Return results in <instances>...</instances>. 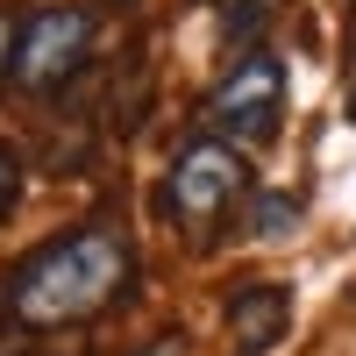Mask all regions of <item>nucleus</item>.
<instances>
[{"label": "nucleus", "instance_id": "0eeeda50", "mask_svg": "<svg viewBox=\"0 0 356 356\" xmlns=\"http://www.w3.org/2000/svg\"><path fill=\"white\" fill-rule=\"evenodd\" d=\"M221 22H228V43H250V36H257V22H264V8H257V0H228Z\"/></svg>", "mask_w": 356, "mask_h": 356}, {"label": "nucleus", "instance_id": "1a4fd4ad", "mask_svg": "<svg viewBox=\"0 0 356 356\" xmlns=\"http://www.w3.org/2000/svg\"><path fill=\"white\" fill-rule=\"evenodd\" d=\"M15 29H22V22H8V15H0V72L15 65Z\"/></svg>", "mask_w": 356, "mask_h": 356}, {"label": "nucleus", "instance_id": "39448f33", "mask_svg": "<svg viewBox=\"0 0 356 356\" xmlns=\"http://www.w3.org/2000/svg\"><path fill=\"white\" fill-rule=\"evenodd\" d=\"M292 328V292L285 285H243L228 300V349L235 356H264V349H278Z\"/></svg>", "mask_w": 356, "mask_h": 356}, {"label": "nucleus", "instance_id": "9d476101", "mask_svg": "<svg viewBox=\"0 0 356 356\" xmlns=\"http://www.w3.org/2000/svg\"><path fill=\"white\" fill-rule=\"evenodd\" d=\"M342 107H349V122H356V57H349V72H342Z\"/></svg>", "mask_w": 356, "mask_h": 356}, {"label": "nucleus", "instance_id": "f257e3e1", "mask_svg": "<svg viewBox=\"0 0 356 356\" xmlns=\"http://www.w3.org/2000/svg\"><path fill=\"white\" fill-rule=\"evenodd\" d=\"M129 285H136V243L107 221H86L57 243H43L36 257H22V271L8 278V321H22L29 335L86 328Z\"/></svg>", "mask_w": 356, "mask_h": 356}, {"label": "nucleus", "instance_id": "6e6552de", "mask_svg": "<svg viewBox=\"0 0 356 356\" xmlns=\"http://www.w3.org/2000/svg\"><path fill=\"white\" fill-rule=\"evenodd\" d=\"M15 200H22V164H15V150H0V221L15 214Z\"/></svg>", "mask_w": 356, "mask_h": 356}, {"label": "nucleus", "instance_id": "20e7f679", "mask_svg": "<svg viewBox=\"0 0 356 356\" xmlns=\"http://www.w3.org/2000/svg\"><path fill=\"white\" fill-rule=\"evenodd\" d=\"M93 57V15L86 8H36L22 29H15V86L22 93H57L72 86Z\"/></svg>", "mask_w": 356, "mask_h": 356}, {"label": "nucleus", "instance_id": "423d86ee", "mask_svg": "<svg viewBox=\"0 0 356 356\" xmlns=\"http://www.w3.org/2000/svg\"><path fill=\"white\" fill-rule=\"evenodd\" d=\"M300 228V193H257L250 200V235H285Z\"/></svg>", "mask_w": 356, "mask_h": 356}, {"label": "nucleus", "instance_id": "f03ea898", "mask_svg": "<svg viewBox=\"0 0 356 356\" xmlns=\"http://www.w3.org/2000/svg\"><path fill=\"white\" fill-rule=\"evenodd\" d=\"M243 193H250V157L221 136H193L164 171V214L186 235H207L221 214H235Z\"/></svg>", "mask_w": 356, "mask_h": 356}, {"label": "nucleus", "instance_id": "7ed1b4c3", "mask_svg": "<svg viewBox=\"0 0 356 356\" xmlns=\"http://www.w3.org/2000/svg\"><path fill=\"white\" fill-rule=\"evenodd\" d=\"M285 114V65L271 50H250L221 72V86L207 93V122L221 143H271Z\"/></svg>", "mask_w": 356, "mask_h": 356}]
</instances>
